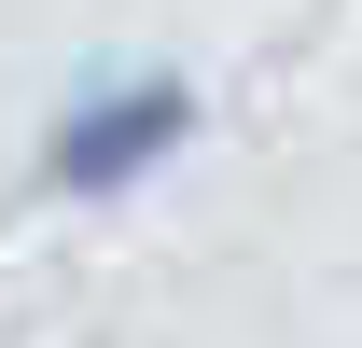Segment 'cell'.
I'll use <instances>...</instances> for the list:
<instances>
[{"label": "cell", "mask_w": 362, "mask_h": 348, "mask_svg": "<svg viewBox=\"0 0 362 348\" xmlns=\"http://www.w3.org/2000/svg\"><path fill=\"white\" fill-rule=\"evenodd\" d=\"M181 139H195V84H168V70H139V84L84 98V112H70V126L42 139V181H56V195H126L139 168H168Z\"/></svg>", "instance_id": "1"}]
</instances>
